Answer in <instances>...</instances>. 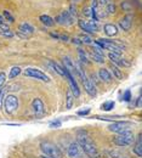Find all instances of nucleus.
Masks as SVG:
<instances>
[{
    "label": "nucleus",
    "mask_w": 142,
    "mask_h": 158,
    "mask_svg": "<svg viewBox=\"0 0 142 158\" xmlns=\"http://www.w3.org/2000/svg\"><path fill=\"white\" fill-rule=\"evenodd\" d=\"M99 77L102 81H106V83H109L112 80V74L109 73L108 69H104V68H101L99 71Z\"/></svg>",
    "instance_id": "obj_19"
},
{
    "label": "nucleus",
    "mask_w": 142,
    "mask_h": 158,
    "mask_svg": "<svg viewBox=\"0 0 142 158\" xmlns=\"http://www.w3.org/2000/svg\"><path fill=\"white\" fill-rule=\"evenodd\" d=\"M61 125H62L61 120H55V122H51L49 127L51 129H57V128H61Z\"/></svg>",
    "instance_id": "obj_29"
},
{
    "label": "nucleus",
    "mask_w": 142,
    "mask_h": 158,
    "mask_svg": "<svg viewBox=\"0 0 142 158\" xmlns=\"http://www.w3.org/2000/svg\"><path fill=\"white\" fill-rule=\"evenodd\" d=\"M0 33L4 35V37H7V38H12L14 37V33L11 31H0Z\"/></svg>",
    "instance_id": "obj_35"
},
{
    "label": "nucleus",
    "mask_w": 142,
    "mask_h": 158,
    "mask_svg": "<svg viewBox=\"0 0 142 158\" xmlns=\"http://www.w3.org/2000/svg\"><path fill=\"white\" fill-rule=\"evenodd\" d=\"M117 10V6L114 4H107V11L108 14H114Z\"/></svg>",
    "instance_id": "obj_32"
},
{
    "label": "nucleus",
    "mask_w": 142,
    "mask_h": 158,
    "mask_svg": "<svg viewBox=\"0 0 142 158\" xmlns=\"http://www.w3.org/2000/svg\"><path fill=\"white\" fill-rule=\"evenodd\" d=\"M114 106H116L114 101H107V102H104V103L102 105L101 108L103 110V111H111V110L114 108Z\"/></svg>",
    "instance_id": "obj_24"
},
{
    "label": "nucleus",
    "mask_w": 142,
    "mask_h": 158,
    "mask_svg": "<svg viewBox=\"0 0 142 158\" xmlns=\"http://www.w3.org/2000/svg\"><path fill=\"white\" fill-rule=\"evenodd\" d=\"M108 57L109 60L116 64V66H124V67H130V62H128L126 60H124L120 57V55H117V54H113V52H109L108 54Z\"/></svg>",
    "instance_id": "obj_10"
},
{
    "label": "nucleus",
    "mask_w": 142,
    "mask_h": 158,
    "mask_svg": "<svg viewBox=\"0 0 142 158\" xmlns=\"http://www.w3.org/2000/svg\"><path fill=\"white\" fill-rule=\"evenodd\" d=\"M2 107L6 113H14L18 108V99L15 95H7L4 98Z\"/></svg>",
    "instance_id": "obj_4"
},
{
    "label": "nucleus",
    "mask_w": 142,
    "mask_h": 158,
    "mask_svg": "<svg viewBox=\"0 0 142 158\" xmlns=\"http://www.w3.org/2000/svg\"><path fill=\"white\" fill-rule=\"evenodd\" d=\"M100 4L101 5H107L108 4V0H100Z\"/></svg>",
    "instance_id": "obj_43"
},
{
    "label": "nucleus",
    "mask_w": 142,
    "mask_h": 158,
    "mask_svg": "<svg viewBox=\"0 0 142 158\" xmlns=\"http://www.w3.org/2000/svg\"><path fill=\"white\" fill-rule=\"evenodd\" d=\"M79 79L81 80V83H83V85H84V88H85V91H86L90 96H92V98L96 96V88H95V84L86 77V74L83 76V77Z\"/></svg>",
    "instance_id": "obj_8"
},
{
    "label": "nucleus",
    "mask_w": 142,
    "mask_h": 158,
    "mask_svg": "<svg viewBox=\"0 0 142 158\" xmlns=\"http://www.w3.org/2000/svg\"><path fill=\"white\" fill-rule=\"evenodd\" d=\"M2 17L5 19V21H6V22H7V21H9L10 23L15 22V19H14V16H12V15H11V14H10L7 10H5V11H4V14H2Z\"/></svg>",
    "instance_id": "obj_27"
},
{
    "label": "nucleus",
    "mask_w": 142,
    "mask_h": 158,
    "mask_svg": "<svg viewBox=\"0 0 142 158\" xmlns=\"http://www.w3.org/2000/svg\"><path fill=\"white\" fill-rule=\"evenodd\" d=\"M103 31H104V33H106L108 37H114V35L118 34V28H117V26H116V24H112V23L104 24Z\"/></svg>",
    "instance_id": "obj_16"
},
{
    "label": "nucleus",
    "mask_w": 142,
    "mask_h": 158,
    "mask_svg": "<svg viewBox=\"0 0 142 158\" xmlns=\"http://www.w3.org/2000/svg\"><path fill=\"white\" fill-rule=\"evenodd\" d=\"M23 74H24L26 77L39 79L41 81H46V83L50 81V78H49L44 72H41L40 69H37V68H26V69L23 71Z\"/></svg>",
    "instance_id": "obj_6"
},
{
    "label": "nucleus",
    "mask_w": 142,
    "mask_h": 158,
    "mask_svg": "<svg viewBox=\"0 0 142 158\" xmlns=\"http://www.w3.org/2000/svg\"><path fill=\"white\" fill-rule=\"evenodd\" d=\"M130 127H131V123L130 122H118V120H114L112 124L108 125V130L109 131H113L116 134H120L123 131H126V130H130Z\"/></svg>",
    "instance_id": "obj_5"
},
{
    "label": "nucleus",
    "mask_w": 142,
    "mask_h": 158,
    "mask_svg": "<svg viewBox=\"0 0 142 158\" xmlns=\"http://www.w3.org/2000/svg\"><path fill=\"white\" fill-rule=\"evenodd\" d=\"M17 35L21 37V38H23V39H27V38H28V35H26L24 33H22V32H20V31H17Z\"/></svg>",
    "instance_id": "obj_40"
},
{
    "label": "nucleus",
    "mask_w": 142,
    "mask_h": 158,
    "mask_svg": "<svg viewBox=\"0 0 142 158\" xmlns=\"http://www.w3.org/2000/svg\"><path fill=\"white\" fill-rule=\"evenodd\" d=\"M111 71H112V74L114 76V78L117 79H123V74L122 72H120V69L118 68V66H116V64H111Z\"/></svg>",
    "instance_id": "obj_22"
},
{
    "label": "nucleus",
    "mask_w": 142,
    "mask_h": 158,
    "mask_svg": "<svg viewBox=\"0 0 142 158\" xmlns=\"http://www.w3.org/2000/svg\"><path fill=\"white\" fill-rule=\"evenodd\" d=\"M43 158H50V157H46V156H44V157H43Z\"/></svg>",
    "instance_id": "obj_45"
},
{
    "label": "nucleus",
    "mask_w": 142,
    "mask_h": 158,
    "mask_svg": "<svg viewBox=\"0 0 142 158\" xmlns=\"http://www.w3.org/2000/svg\"><path fill=\"white\" fill-rule=\"evenodd\" d=\"M39 20H40L41 23H43L44 26H46V27H52V26L55 24V20H54L51 16H49V15H41L40 17H39Z\"/></svg>",
    "instance_id": "obj_20"
},
{
    "label": "nucleus",
    "mask_w": 142,
    "mask_h": 158,
    "mask_svg": "<svg viewBox=\"0 0 142 158\" xmlns=\"http://www.w3.org/2000/svg\"><path fill=\"white\" fill-rule=\"evenodd\" d=\"M68 156L71 158H79L80 157V146L78 142H73L68 147Z\"/></svg>",
    "instance_id": "obj_12"
},
{
    "label": "nucleus",
    "mask_w": 142,
    "mask_h": 158,
    "mask_svg": "<svg viewBox=\"0 0 142 158\" xmlns=\"http://www.w3.org/2000/svg\"><path fill=\"white\" fill-rule=\"evenodd\" d=\"M55 21L61 26H71L73 23V19L68 14V11H62L61 14H59V16L55 19Z\"/></svg>",
    "instance_id": "obj_9"
},
{
    "label": "nucleus",
    "mask_w": 142,
    "mask_h": 158,
    "mask_svg": "<svg viewBox=\"0 0 142 158\" xmlns=\"http://www.w3.org/2000/svg\"><path fill=\"white\" fill-rule=\"evenodd\" d=\"M122 100L126 101V102H129V101L131 100V91H130V90H125V93H124V95H123Z\"/></svg>",
    "instance_id": "obj_33"
},
{
    "label": "nucleus",
    "mask_w": 142,
    "mask_h": 158,
    "mask_svg": "<svg viewBox=\"0 0 142 158\" xmlns=\"http://www.w3.org/2000/svg\"><path fill=\"white\" fill-rule=\"evenodd\" d=\"M78 55H79V60H80V63L83 64H87L89 63V60H87V55L81 50L79 49V51H78Z\"/></svg>",
    "instance_id": "obj_25"
},
{
    "label": "nucleus",
    "mask_w": 142,
    "mask_h": 158,
    "mask_svg": "<svg viewBox=\"0 0 142 158\" xmlns=\"http://www.w3.org/2000/svg\"><path fill=\"white\" fill-rule=\"evenodd\" d=\"M90 108L87 107V108H85V110H80V111H78V116H87L89 113H90Z\"/></svg>",
    "instance_id": "obj_36"
},
{
    "label": "nucleus",
    "mask_w": 142,
    "mask_h": 158,
    "mask_svg": "<svg viewBox=\"0 0 142 158\" xmlns=\"http://www.w3.org/2000/svg\"><path fill=\"white\" fill-rule=\"evenodd\" d=\"M32 108H33L34 113H37V114L44 113V102L40 99L35 98V99L32 101Z\"/></svg>",
    "instance_id": "obj_14"
},
{
    "label": "nucleus",
    "mask_w": 142,
    "mask_h": 158,
    "mask_svg": "<svg viewBox=\"0 0 142 158\" xmlns=\"http://www.w3.org/2000/svg\"><path fill=\"white\" fill-rule=\"evenodd\" d=\"M59 39H61V40H63V41H68V35H64V34H60V38Z\"/></svg>",
    "instance_id": "obj_41"
},
{
    "label": "nucleus",
    "mask_w": 142,
    "mask_h": 158,
    "mask_svg": "<svg viewBox=\"0 0 142 158\" xmlns=\"http://www.w3.org/2000/svg\"><path fill=\"white\" fill-rule=\"evenodd\" d=\"M73 102H74V95L71 90H68L67 94H66V108L71 110L72 106H73Z\"/></svg>",
    "instance_id": "obj_21"
},
{
    "label": "nucleus",
    "mask_w": 142,
    "mask_h": 158,
    "mask_svg": "<svg viewBox=\"0 0 142 158\" xmlns=\"http://www.w3.org/2000/svg\"><path fill=\"white\" fill-rule=\"evenodd\" d=\"M122 7L124 11H131V5L129 4V2H126V1H124L122 4Z\"/></svg>",
    "instance_id": "obj_37"
},
{
    "label": "nucleus",
    "mask_w": 142,
    "mask_h": 158,
    "mask_svg": "<svg viewBox=\"0 0 142 158\" xmlns=\"http://www.w3.org/2000/svg\"><path fill=\"white\" fill-rule=\"evenodd\" d=\"M132 26V16L131 15H126L125 17H123L122 20L119 21V27L123 31H130Z\"/></svg>",
    "instance_id": "obj_13"
},
{
    "label": "nucleus",
    "mask_w": 142,
    "mask_h": 158,
    "mask_svg": "<svg viewBox=\"0 0 142 158\" xmlns=\"http://www.w3.org/2000/svg\"><path fill=\"white\" fill-rule=\"evenodd\" d=\"M79 39H80L81 44H91L92 43V39L89 35H81Z\"/></svg>",
    "instance_id": "obj_28"
},
{
    "label": "nucleus",
    "mask_w": 142,
    "mask_h": 158,
    "mask_svg": "<svg viewBox=\"0 0 142 158\" xmlns=\"http://www.w3.org/2000/svg\"><path fill=\"white\" fill-rule=\"evenodd\" d=\"M63 69H64V71H67L69 74H72L74 78L77 77L74 63L72 62V60L69 59V57H63Z\"/></svg>",
    "instance_id": "obj_11"
},
{
    "label": "nucleus",
    "mask_w": 142,
    "mask_h": 158,
    "mask_svg": "<svg viewBox=\"0 0 142 158\" xmlns=\"http://www.w3.org/2000/svg\"><path fill=\"white\" fill-rule=\"evenodd\" d=\"M90 59L92 60L94 62H97V63H103L104 62V57L97 55V54H95V52H91L90 54Z\"/></svg>",
    "instance_id": "obj_26"
},
{
    "label": "nucleus",
    "mask_w": 142,
    "mask_h": 158,
    "mask_svg": "<svg viewBox=\"0 0 142 158\" xmlns=\"http://www.w3.org/2000/svg\"><path fill=\"white\" fill-rule=\"evenodd\" d=\"M78 143L86 155H89L90 157H97V147L85 131L78 133Z\"/></svg>",
    "instance_id": "obj_1"
},
{
    "label": "nucleus",
    "mask_w": 142,
    "mask_h": 158,
    "mask_svg": "<svg viewBox=\"0 0 142 158\" xmlns=\"http://www.w3.org/2000/svg\"><path fill=\"white\" fill-rule=\"evenodd\" d=\"M136 106H137V107H140V106H141V98H139V99H137V103H136Z\"/></svg>",
    "instance_id": "obj_44"
},
{
    "label": "nucleus",
    "mask_w": 142,
    "mask_h": 158,
    "mask_svg": "<svg viewBox=\"0 0 142 158\" xmlns=\"http://www.w3.org/2000/svg\"><path fill=\"white\" fill-rule=\"evenodd\" d=\"M46 64L49 66V68L51 69V71H54V72H56L57 74H60V76H64V69H63V67H61L59 63H56L55 61H51V60H49L47 62H46Z\"/></svg>",
    "instance_id": "obj_15"
},
{
    "label": "nucleus",
    "mask_w": 142,
    "mask_h": 158,
    "mask_svg": "<svg viewBox=\"0 0 142 158\" xmlns=\"http://www.w3.org/2000/svg\"><path fill=\"white\" fill-rule=\"evenodd\" d=\"M79 27L85 32V33H89V34H94L99 31V23L96 21H79Z\"/></svg>",
    "instance_id": "obj_7"
},
{
    "label": "nucleus",
    "mask_w": 142,
    "mask_h": 158,
    "mask_svg": "<svg viewBox=\"0 0 142 158\" xmlns=\"http://www.w3.org/2000/svg\"><path fill=\"white\" fill-rule=\"evenodd\" d=\"M21 72H22V69H21L20 67H12V68L10 69V73H9V79L16 78Z\"/></svg>",
    "instance_id": "obj_23"
},
{
    "label": "nucleus",
    "mask_w": 142,
    "mask_h": 158,
    "mask_svg": "<svg viewBox=\"0 0 142 158\" xmlns=\"http://www.w3.org/2000/svg\"><path fill=\"white\" fill-rule=\"evenodd\" d=\"M114 143L118 145V146H129L134 141V134L131 130H126V131H123L120 134H118L116 138L113 139Z\"/></svg>",
    "instance_id": "obj_3"
},
{
    "label": "nucleus",
    "mask_w": 142,
    "mask_h": 158,
    "mask_svg": "<svg viewBox=\"0 0 142 158\" xmlns=\"http://www.w3.org/2000/svg\"><path fill=\"white\" fill-rule=\"evenodd\" d=\"M18 31H20V32H22V33H24L26 35H28V37H29L30 34H33V33H34V27H33L32 24H29V23L24 22V23L20 24Z\"/></svg>",
    "instance_id": "obj_18"
},
{
    "label": "nucleus",
    "mask_w": 142,
    "mask_h": 158,
    "mask_svg": "<svg viewBox=\"0 0 142 158\" xmlns=\"http://www.w3.org/2000/svg\"><path fill=\"white\" fill-rule=\"evenodd\" d=\"M68 14L71 15V17L74 20V17L77 16V9H75V6L74 5H71V7H69V11H68Z\"/></svg>",
    "instance_id": "obj_30"
},
{
    "label": "nucleus",
    "mask_w": 142,
    "mask_h": 158,
    "mask_svg": "<svg viewBox=\"0 0 142 158\" xmlns=\"http://www.w3.org/2000/svg\"><path fill=\"white\" fill-rule=\"evenodd\" d=\"M109 156H111V158H126L124 157L122 153L117 152V151H109Z\"/></svg>",
    "instance_id": "obj_31"
},
{
    "label": "nucleus",
    "mask_w": 142,
    "mask_h": 158,
    "mask_svg": "<svg viewBox=\"0 0 142 158\" xmlns=\"http://www.w3.org/2000/svg\"><path fill=\"white\" fill-rule=\"evenodd\" d=\"M40 150L46 157H50V158H62L63 157L61 150H60L55 143H52V142H41Z\"/></svg>",
    "instance_id": "obj_2"
},
{
    "label": "nucleus",
    "mask_w": 142,
    "mask_h": 158,
    "mask_svg": "<svg viewBox=\"0 0 142 158\" xmlns=\"http://www.w3.org/2000/svg\"><path fill=\"white\" fill-rule=\"evenodd\" d=\"M132 152L137 156V157H142V138L141 134L137 135V139H136V143L132 147Z\"/></svg>",
    "instance_id": "obj_17"
},
{
    "label": "nucleus",
    "mask_w": 142,
    "mask_h": 158,
    "mask_svg": "<svg viewBox=\"0 0 142 158\" xmlns=\"http://www.w3.org/2000/svg\"><path fill=\"white\" fill-rule=\"evenodd\" d=\"M83 14H84L85 16H92V9H90V7H86V9H84Z\"/></svg>",
    "instance_id": "obj_39"
},
{
    "label": "nucleus",
    "mask_w": 142,
    "mask_h": 158,
    "mask_svg": "<svg viewBox=\"0 0 142 158\" xmlns=\"http://www.w3.org/2000/svg\"><path fill=\"white\" fill-rule=\"evenodd\" d=\"M4 98H5V89H1V90H0V108H2Z\"/></svg>",
    "instance_id": "obj_38"
},
{
    "label": "nucleus",
    "mask_w": 142,
    "mask_h": 158,
    "mask_svg": "<svg viewBox=\"0 0 142 158\" xmlns=\"http://www.w3.org/2000/svg\"><path fill=\"white\" fill-rule=\"evenodd\" d=\"M6 81V74L4 72H0V90L2 89V85L5 84Z\"/></svg>",
    "instance_id": "obj_34"
},
{
    "label": "nucleus",
    "mask_w": 142,
    "mask_h": 158,
    "mask_svg": "<svg viewBox=\"0 0 142 158\" xmlns=\"http://www.w3.org/2000/svg\"><path fill=\"white\" fill-rule=\"evenodd\" d=\"M72 41H73L74 44H77V45H81V41H80V39H79V38H73V39H72Z\"/></svg>",
    "instance_id": "obj_42"
}]
</instances>
